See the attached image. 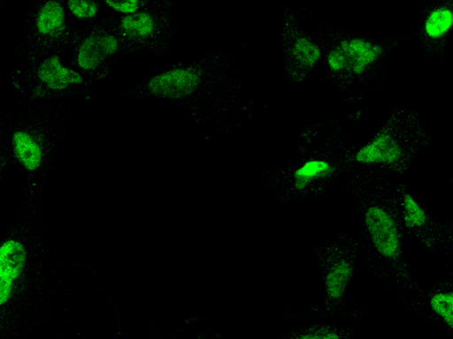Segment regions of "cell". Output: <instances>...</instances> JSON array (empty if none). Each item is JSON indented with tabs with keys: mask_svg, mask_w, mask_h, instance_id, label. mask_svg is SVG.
I'll return each instance as SVG.
<instances>
[{
	"mask_svg": "<svg viewBox=\"0 0 453 339\" xmlns=\"http://www.w3.org/2000/svg\"><path fill=\"white\" fill-rule=\"evenodd\" d=\"M119 47V38L109 32H96L86 36L78 45L75 63L83 71L91 72L114 55Z\"/></svg>",
	"mask_w": 453,
	"mask_h": 339,
	"instance_id": "6",
	"label": "cell"
},
{
	"mask_svg": "<svg viewBox=\"0 0 453 339\" xmlns=\"http://www.w3.org/2000/svg\"><path fill=\"white\" fill-rule=\"evenodd\" d=\"M451 196H452V200H453V177H452V180H451Z\"/></svg>",
	"mask_w": 453,
	"mask_h": 339,
	"instance_id": "20",
	"label": "cell"
},
{
	"mask_svg": "<svg viewBox=\"0 0 453 339\" xmlns=\"http://www.w3.org/2000/svg\"><path fill=\"white\" fill-rule=\"evenodd\" d=\"M104 4L113 11L121 14L122 17L139 11L142 4L137 0L105 1Z\"/></svg>",
	"mask_w": 453,
	"mask_h": 339,
	"instance_id": "19",
	"label": "cell"
},
{
	"mask_svg": "<svg viewBox=\"0 0 453 339\" xmlns=\"http://www.w3.org/2000/svg\"><path fill=\"white\" fill-rule=\"evenodd\" d=\"M428 306L448 328L453 330V290L434 292L428 299Z\"/></svg>",
	"mask_w": 453,
	"mask_h": 339,
	"instance_id": "16",
	"label": "cell"
},
{
	"mask_svg": "<svg viewBox=\"0 0 453 339\" xmlns=\"http://www.w3.org/2000/svg\"><path fill=\"white\" fill-rule=\"evenodd\" d=\"M290 55L299 66L311 68L319 62L322 53L320 47L313 40L300 35L294 39Z\"/></svg>",
	"mask_w": 453,
	"mask_h": 339,
	"instance_id": "14",
	"label": "cell"
},
{
	"mask_svg": "<svg viewBox=\"0 0 453 339\" xmlns=\"http://www.w3.org/2000/svg\"><path fill=\"white\" fill-rule=\"evenodd\" d=\"M295 339H341V335L333 328L317 327L301 333Z\"/></svg>",
	"mask_w": 453,
	"mask_h": 339,
	"instance_id": "18",
	"label": "cell"
},
{
	"mask_svg": "<svg viewBox=\"0 0 453 339\" xmlns=\"http://www.w3.org/2000/svg\"><path fill=\"white\" fill-rule=\"evenodd\" d=\"M66 8L58 1H46L41 4L35 15L37 32L48 38L61 35L65 28Z\"/></svg>",
	"mask_w": 453,
	"mask_h": 339,
	"instance_id": "9",
	"label": "cell"
},
{
	"mask_svg": "<svg viewBox=\"0 0 453 339\" xmlns=\"http://www.w3.org/2000/svg\"><path fill=\"white\" fill-rule=\"evenodd\" d=\"M66 10L78 19H90L97 16L99 6L94 1L70 0L66 2Z\"/></svg>",
	"mask_w": 453,
	"mask_h": 339,
	"instance_id": "17",
	"label": "cell"
},
{
	"mask_svg": "<svg viewBox=\"0 0 453 339\" xmlns=\"http://www.w3.org/2000/svg\"><path fill=\"white\" fill-rule=\"evenodd\" d=\"M119 26L122 35L130 40L150 38L157 28L155 18L146 11L121 17Z\"/></svg>",
	"mask_w": 453,
	"mask_h": 339,
	"instance_id": "12",
	"label": "cell"
},
{
	"mask_svg": "<svg viewBox=\"0 0 453 339\" xmlns=\"http://www.w3.org/2000/svg\"><path fill=\"white\" fill-rule=\"evenodd\" d=\"M334 171L333 164L322 158H311L296 168L293 184L297 191H303L315 182L330 177Z\"/></svg>",
	"mask_w": 453,
	"mask_h": 339,
	"instance_id": "11",
	"label": "cell"
},
{
	"mask_svg": "<svg viewBox=\"0 0 453 339\" xmlns=\"http://www.w3.org/2000/svg\"><path fill=\"white\" fill-rule=\"evenodd\" d=\"M363 222L374 251L385 260H396L402 252L403 239L393 214L383 206L371 205L365 210Z\"/></svg>",
	"mask_w": 453,
	"mask_h": 339,
	"instance_id": "2",
	"label": "cell"
},
{
	"mask_svg": "<svg viewBox=\"0 0 453 339\" xmlns=\"http://www.w3.org/2000/svg\"><path fill=\"white\" fill-rule=\"evenodd\" d=\"M401 218L407 229H423L428 222V215L418 200L410 192L404 193L401 199Z\"/></svg>",
	"mask_w": 453,
	"mask_h": 339,
	"instance_id": "15",
	"label": "cell"
},
{
	"mask_svg": "<svg viewBox=\"0 0 453 339\" xmlns=\"http://www.w3.org/2000/svg\"><path fill=\"white\" fill-rule=\"evenodd\" d=\"M11 143L13 154L24 170L32 172L41 167L44 152L35 134L27 130H17L12 134Z\"/></svg>",
	"mask_w": 453,
	"mask_h": 339,
	"instance_id": "8",
	"label": "cell"
},
{
	"mask_svg": "<svg viewBox=\"0 0 453 339\" xmlns=\"http://www.w3.org/2000/svg\"><path fill=\"white\" fill-rule=\"evenodd\" d=\"M453 29V9L440 5L431 9L423 22V32L426 38L439 41Z\"/></svg>",
	"mask_w": 453,
	"mask_h": 339,
	"instance_id": "13",
	"label": "cell"
},
{
	"mask_svg": "<svg viewBox=\"0 0 453 339\" xmlns=\"http://www.w3.org/2000/svg\"><path fill=\"white\" fill-rule=\"evenodd\" d=\"M201 83L200 72L190 66H180L161 72L148 82V89L157 96L176 99L193 94Z\"/></svg>",
	"mask_w": 453,
	"mask_h": 339,
	"instance_id": "4",
	"label": "cell"
},
{
	"mask_svg": "<svg viewBox=\"0 0 453 339\" xmlns=\"http://www.w3.org/2000/svg\"><path fill=\"white\" fill-rule=\"evenodd\" d=\"M353 275V265L348 259L340 258L332 262L326 269L323 280L326 297L332 300L342 298L348 290Z\"/></svg>",
	"mask_w": 453,
	"mask_h": 339,
	"instance_id": "10",
	"label": "cell"
},
{
	"mask_svg": "<svg viewBox=\"0 0 453 339\" xmlns=\"http://www.w3.org/2000/svg\"><path fill=\"white\" fill-rule=\"evenodd\" d=\"M382 53V46L374 41L360 36L349 37L331 49L326 56V64L333 72L358 76L374 65Z\"/></svg>",
	"mask_w": 453,
	"mask_h": 339,
	"instance_id": "1",
	"label": "cell"
},
{
	"mask_svg": "<svg viewBox=\"0 0 453 339\" xmlns=\"http://www.w3.org/2000/svg\"><path fill=\"white\" fill-rule=\"evenodd\" d=\"M403 157V148L389 131L382 130L360 146L354 154L355 161L366 166H393Z\"/></svg>",
	"mask_w": 453,
	"mask_h": 339,
	"instance_id": "5",
	"label": "cell"
},
{
	"mask_svg": "<svg viewBox=\"0 0 453 339\" xmlns=\"http://www.w3.org/2000/svg\"><path fill=\"white\" fill-rule=\"evenodd\" d=\"M27 260L25 244L16 237H8L0 246V304L10 302Z\"/></svg>",
	"mask_w": 453,
	"mask_h": 339,
	"instance_id": "3",
	"label": "cell"
},
{
	"mask_svg": "<svg viewBox=\"0 0 453 339\" xmlns=\"http://www.w3.org/2000/svg\"><path fill=\"white\" fill-rule=\"evenodd\" d=\"M39 81L49 90L60 92L83 82L81 74L65 64L59 56H50L43 59L37 67Z\"/></svg>",
	"mask_w": 453,
	"mask_h": 339,
	"instance_id": "7",
	"label": "cell"
}]
</instances>
